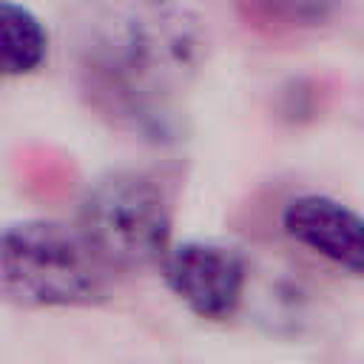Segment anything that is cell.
Segmentation results:
<instances>
[{
  "instance_id": "1",
  "label": "cell",
  "mask_w": 364,
  "mask_h": 364,
  "mask_svg": "<svg viewBox=\"0 0 364 364\" xmlns=\"http://www.w3.org/2000/svg\"><path fill=\"white\" fill-rule=\"evenodd\" d=\"M205 51L199 17L171 0H82L65 28V57L85 102L148 142L179 139Z\"/></svg>"
},
{
  "instance_id": "2",
  "label": "cell",
  "mask_w": 364,
  "mask_h": 364,
  "mask_svg": "<svg viewBox=\"0 0 364 364\" xmlns=\"http://www.w3.org/2000/svg\"><path fill=\"white\" fill-rule=\"evenodd\" d=\"M0 284L17 307H91L108 299L111 270L80 228L23 219L3 230Z\"/></svg>"
},
{
  "instance_id": "3",
  "label": "cell",
  "mask_w": 364,
  "mask_h": 364,
  "mask_svg": "<svg viewBox=\"0 0 364 364\" xmlns=\"http://www.w3.org/2000/svg\"><path fill=\"white\" fill-rule=\"evenodd\" d=\"M77 228L111 273H142L159 267L165 259L173 210L154 176L142 171H108L85 188Z\"/></svg>"
},
{
  "instance_id": "4",
  "label": "cell",
  "mask_w": 364,
  "mask_h": 364,
  "mask_svg": "<svg viewBox=\"0 0 364 364\" xmlns=\"http://www.w3.org/2000/svg\"><path fill=\"white\" fill-rule=\"evenodd\" d=\"M165 287L199 318H230L247 287V262L239 247L213 239H185L159 262Z\"/></svg>"
},
{
  "instance_id": "5",
  "label": "cell",
  "mask_w": 364,
  "mask_h": 364,
  "mask_svg": "<svg viewBox=\"0 0 364 364\" xmlns=\"http://www.w3.org/2000/svg\"><path fill=\"white\" fill-rule=\"evenodd\" d=\"M284 233L333 267L364 279V213L327 193H301L282 208Z\"/></svg>"
},
{
  "instance_id": "6",
  "label": "cell",
  "mask_w": 364,
  "mask_h": 364,
  "mask_svg": "<svg viewBox=\"0 0 364 364\" xmlns=\"http://www.w3.org/2000/svg\"><path fill=\"white\" fill-rule=\"evenodd\" d=\"M48 57V31L43 20L17 0H3V74L28 77Z\"/></svg>"
}]
</instances>
